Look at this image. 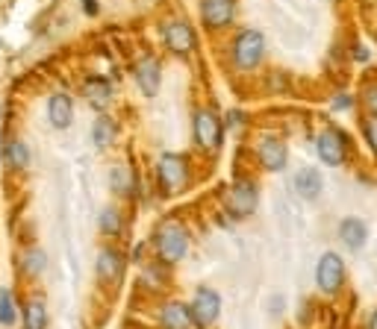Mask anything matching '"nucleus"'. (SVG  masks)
I'll list each match as a JSON object with an SVG mask.
<instances>
[{
  "label": "nucleus",
  "mask_w": 377,
  "mask_h": 329,
  "mask_svg": "<svg viewBox=\"0 0 377 329\" xmlns=\"http://www.w3.org/2000/svg\"><path fill=\"white\" fill-rule=\"evenodd\" d=\"M201 15H204V24L212 30L227 27L236 15V0H204Z\"/></svg>",
  "instance_id": "9"
},
{
  "label": "nucleus",
  "mask_w": 377,
  "mask_h": 329,
  "mask_svg": "<svg viewBox=\"0 0 377 329\" xmlns=\"http://www.w3.org/2000/svg\"><path fill=\"white\" fill-rule=\"evenodd\" d=\"M369 329H377V311L371 315V323H369Z\"/></svg>",
  "instance_id": "30"
},
{
  "label": "nucleus",
  "mask_w": 377,
  "mask_h": 329,
  "mask_svg": "<svg viewBox=\"0 0 377 329\" xmlns=\"http://www.w3.org/2000/svg\"><path fill=\"white\" fill-rule=\"evenodd\" d=\"M159 179H162V186H166L168 191H180L186 186V179H189L186 162L180 156H174V153H166L159 159Z\"/></svg>",
  "instance_id": "6"
},
{
  "label": "nucleus",
  "mask_w": 377,
  "mask_h": 329,
  "mask_svg": "<svg viewBox=\"0 0 377 329\" xmlns=\"http://www.w3.org/2000/svg\"><path fill=\"white\" fill-rule=\"evenodd\" d=\"M0 159H4V156H0Z\"/></svg>",
  "instance_id": "31"
},
{
  "label": "nucleus",
  "mask_w": 377,
  "mask_h": 329,
  "mask_svg": "<svg viewBox=\"0 0 377 329\" xmlns=\"http://www.w3.org/2000/svg\"><path fill=\"white\" fill-rule=\"evenodd\" d=\"M363 129H366V138H369V144L374 147V153H377V115H371V118L363 124Z\"/></svg>",
  "instance_id": "26"
},
{
  "label": "nucleus",
  "mask_w": 377,
  "mask_h": 329,
  "mask_svg": "<svg viewBox=\"0 0 377 329\" xmlns=\"http://www.w3.org/2000/svg\"><path fill=\"white\" fill-rule=\"evenodd\" d=\"M339 238L345 241L351 250H359V247L366 244V224L359 218H345L339 224Z\"/></svg>",
  "instance_id": "16"
},
{
  "label": "nucleus",
  "mask_w": 377,
  "mask_h": 329,
  "mask_svg": "<svg viewBox=\"0 0 377 329\" xmlns=\"http://www.w3.org/2000/svg\"><path fill=\"white\" fill-rule=\"evenodd\" d=\"M109 179H112V188H116L118 194L133 191V174H130V168H112Z\"/></svg>",
  "instance_id": "22"
},
{
  "label": "nucleus",
  "mask_w": 377,
  "mask_h": 329,
  "mask_svg": "<svg viewBox=\"0 0 377 329\" xmlns=\"http://www.w3.org/2000/svg\"><path fill=\"white\" fill-rule=\"evenodd\" d=\"M162 39L174 53H189L194 47V32L186 21H168L166 30H162Z\"/></svg>",
  "instance_id": "10"
},
{
  "label": "nucleus",
  "mask_w": 377,
  "mask_h": 329,
  "mask_svg": "<svg viewBox=\"0 0 377 329\" xmlns=\"http://www.w3.org/2000/svg\"><path fill=\"white\" fill-rule=\"evenodd\" d=\"M109 82L106 79H101V77H92V79H86V97H89V103L92 106H106L109 103Z\"/></svg>",
  "instance_id": "18"
},
{
  "label": "nucleus",
  "mask_w": 377,
  "mask_h": 329,
  "mask_svg": "<svg viewBox=\"0 0 377 329\" xmlns=\"http://www.w3.org/2000/svg\"><path fill=\"white\" fill-rule=\"evenodd\" d=\"M97 276H101L104 283H116L121 276V256L116 250H104L97 256Z\"/></svg>",
  "instance_id": "17"
},
{
  "label": "nucleus",
  "mask_w": 377,
  "mask_h": 329,
  "mask_svg": "<svg viewBox=\"0 0 377 329\" xmlns=\"http://www.w3.org/2000/svg\"><path fill=\"white\" fill-rule=\"evenodd\" d=\"M227 209H230V215H236V218L251 215L257 209V188L251 183H236L230 188V194H227Z\"/></svg>",
  "instance_id": "8"
},
{
  "label": "nucleus",
  "mask_w": 377,
  "mask_h": 329,
  "mask_svg": "<svg viewBox=\"0 0 377 329\" xmlns=\"http://www.w3.org/2000/svg\"><path fill=\"white\" fill-rule=\"evenodd\" d=\"M44 268V253L42 250H30L27 253V271L30 273H39Z\"/></svg>",
  "instance_id": "25"
},
{
  "label": "nucleus",
  "mask_w": 377,
  "mask_h": 329,
  "mask_svg": "<svg viewBox=\"0 0 377 329\" xmlns=\"http://www.w3.org/2000/svg\"><path fill=\"white\" fill-rule=\"evenodd\" d=\"M6 156H9V162L15 164V168H27V164H30V150H27L24 141H12L6 147Z\"/></svg>",
  "instance_id": "23"
},
{
  "label": "nucleus",
  "mask_w": 377,
  "mask_h": 329,
  "mask_svg": "<svg viewBox=\"0 0 377 329\" xmlns=\"http://www.w3.org/2000/svg\"><path fill=\"white\" fill-rule=\"evenodd\" d=\"M192 323H198V326H209V323H216L218 318V311H221V300H218V294L212 291V288H201L198 294H194V300H192Z\"/></svg>",
  "instance_id": "5"
},
{
  "label": "nucleus",
  "mask_w": 377,
  "mask_h": 329,
  "mask_svg": "<svg viewBox=\"0 0 377 329\" xmlns=\"http://www.w3.org/2000/svg\"><path fill=\"white\" fill-rule=\"evenodd\" d=\"M47 323V309L42 300H30L24 309V329H44Z\"/></svg>",
  "instance_id": "19"
},
{
  "label": "nucleus",
  "mask_w": 377,
  "mask_h": 329,
  "mask_svg": "<svg viewBox=\"0 0 377 329\" xmlns=\"http://www.w3.org/2000/svg\"><path fill=\"white\" fill-rule=\"evenodd\" d=\"M262 53H266V39H262V32H257V30H245L233 44V62H236V68H245V71L254 68L262 59Z\"/></svg>",
  "instance_id": "2"
},
{
  "label": "nucleus",
  "mask_w": 377,
  "mask_h": 329,
  "mask_svg": "<svg viewBox=\"0 0 377 329\" xmlns=\"http://www.w3.org/2000/svg\"><path fill=\"white\" fill-rule=\"evenodd\" d=\"M18 321V306H15V294L12 291H0V323L4 326H15Z\"/></svg>",
  "instance_id": "21"
},
{
  "label": "nucleus",
  "mask_w": 377,
  "mask_h": 329,
  "mask_svg": "<svg viewBox=\"0 0 377 329\" xmlns=\"http://www.w3.org/2000/svg\"><path fill=\"white\" fill-rule=\"evenodd\" d=\"M162 326L166 329H189L192 326V311L186 303H166L162 309Z\"/></svg>",
  "instance_id": "15"
},
{
  "label": "nucleus",
  "mask_w": 377,
  "mask_h": 329,
  "mask_svg": "<svg viewBox=\"0 0 377 329\" xmlns=\"http://www.w3.org/2000/svg\"><path fill=\"white\" fill-rule=\"evenodd\" d=\"M47 118L56 129H65L74 121V106H71V97L68 94H54L47 101Z\"/></svg>",
  "instance_id": "12"
},
{
  "label": "nucleus",
  "mask_w": 377,
  "mask_h": 329,
  "mask_svg": "<svg viewBox=\"0 0 377 329\" xmlns=\"http://www.w3.org/2000/svg\"><path fill=\"white\" fill-rule=\"evenodd\" d=\"M116 133H118V129H116V121H112V118H106V115H104V118H97V121H94L92 136H94V144H97V147H106V144H112V138H116Z\"/></svg>",
  "instance_id": "20"
},
{
  "label": "nucleus",
  "mask_w": 377,
  "mask_h": 329,
  "mask_svg": "<svg viewBox=\"0 0 377 329\" xmlns=\"http://www.w3.org/2000/svg\"><path fill=\"white\" fill-rule=\"evenodd\" d=\"M342 279H345V265H342V259L336 253H324L319 259V268H316V283L321 291L333 294L342 288Z\"/></svg>",
  "instance_id": "4"
},
{
  "label": "nucleus",
  "mask_w": 377,
  "mask_h": 329,
  "mask_svg": "<svg viewBox=\"0 0 377 329\" xmlns=\"http://www.w3.org/2000/svg\"><path fill=\"white\" fill-rule=\"evenodd\" d=\"M366 106L371 109V115H377V86H371V89L366 91Z\"/></svg>",
  "instance_id": "27"
},
{
  "label": "nucleus",
  "mask_w": 377,
  "mask_h": 329,
  "mask_svg": "<svg viewBox=\"0 0 377 329\" xmlns=\"http://www.w3.org/2000/svg\"><path fill=\"white\" fill-rule=\"evenodd\" d=\"M292 186L301 197L313 200V197H319V191H321V176H319L316 168H301L298 174L292 176Z\"/></svg>",
  "instance_id": "14"
},
{
  "label": "nucleus",
  "mask_w": 377,
  "mask_h": 329,
  "mask_svg": "<svg viewBox=\"0 0 377 329\" xmlns=\"http://www.w3.org/2000/svg\"><path fill=\"white\" fill-rule=\"evenodd\" d=\"M316 150H319V159L324 164H330V168L345 162V141H342V136L333 133V129H327V133H321L316 138Z\"/></svg>",
  "instance_id": "7"
},
{
  "label": "nucleus",
  "mask_w": 377,
  "mask_h": 329,
  "mask_svg": "<svg viewBox=\"0 0 377 329\" xmlns=\"http://www.w3.org/2000/svg\"><path fill=\"white\" fill-rule=\"evenodd\" d=\"M333 106H336V109H348V106H351V97H348V94H339L336 101H333Z\"/></svg>",
  "instance_id": "28"
},
{
  "label": "nucleus",
  "mask_w": 377,
  "mask_h": 329,
  "mask_svg": "<svg viewBox=\"0 0 377 329\" xmlns=\"http://www.w3.org/2000/svg\"><path fill=\"white\" fill-rule=\"evenodd\" d=\"M194 141H198V147H204V150H218V144H221L218 115H212L209 109L194 112Z\"/></svg>",
  "instance_id": "3"
},
{
  "label": "nucleus",
  "mask_w": 377,
  "mask_h": 329,
  "mask_svg": "<svg viewBox=\"0 0 377 329\" xmlns=\"http://www.w3.org/2000/svg\"><path fill=\"white\" fill-rule=\"evenodd\" d=\"M136 82H139V89L151 97L159 91V62L154 56H144L139 65H136Z\"/></svg>",
  "instance_id": "13"
},
{
  "label": "nucleus",
  "mask_w": 377,
  "mask_h": 329,
  "mask_svg": "<svg viewBox=\"0 0 377 329\" xmlns=\"http://www.w3.org/2000/svg\"><path fill=\"white\" fill-rule=\"evenodd\" d=\"M101 229H104L106 236H118V233H121V215H118L116 209L106 206V209L101 212Z\"/></svg>",
  "instance_id": "24"
},
{
  "label": "nucleus",
  "mask_w": 377,
  "mask_h": 329,
  "mask_svg": "<svg viewBox=\"0 0 377 329\" xmlns=\"http://www.w3.org/2000/svg\"><path fill=\"white\" fill-rule=\"evenodd\" d=\"M83 6H86L89 15H97V4H94V0H83Z\"/></svg>",
  "instance_id": "29"
},
{
  "label": "nucleus",
  "mask_w": 377,
  "mask_h": 329,
  "mask_svg": "<svg viewBox=\"0 0 377 329\" xmlns=\"http://www.w3.org/2000/svg\"><path fill=\"white\" fill-rule=\"evenodd\" d=\"M259 159L268 171H283L286 168V144L277 136H268L259 144Z\"/></svg>",
  "instance_id": "11"
},
{
  "label": "nucleus",
  "mask_w": 377,
  "mask_h": 329,
  "mask_svg": "<svg viewBox=\"0 0 377 329\" xmlns=\"http://www.w3.org/2000/svg\"><path fill=\"white\" fill-rule=\"evenodd\" d=\"M156 250L159 256L166 259V262H180L186 256L189 250V236H186V229L168 221V224H162L159 226V233H156Z\"/></svg>",
  "instance_id": "1"
}]
</instances>
